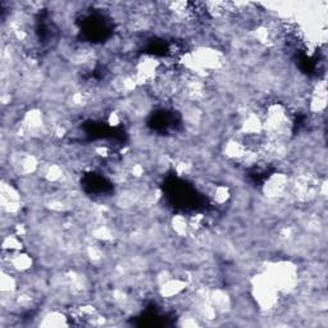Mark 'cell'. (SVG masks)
I'll use <instances>...</instances> for the list:
<instances>
[{"label": "cell", "instance_id": "1", "mask_svg": "<svg viewBox=\"0 0 328 328\" xmlns=\"http://www.w3.org/2000/svg\"><path fill=\"white\" fill-rule=\"evenodd\" d=\"M289 185V178L283 173H274L268 178L264 185V194L268 198H277L285 192Z\"/></svg>", "mask_w": 328, "mask_h": 328}, {"label": "cell", "instance_id": "2", "mask_svg": "<svg viewBox=\"0 0 328 328\" xmlns=\"http://www.w3.org/2000/svg\"><path fill=\"white\" fill-rule=\"evenodd\" d=\"M186 290V282L179 278H168L161 286V295L163 298H177Z\"/></svg>", "mask_w": 328, "mask_h": 328}, {"label": "cell", "instance_id": "3", "mask_svg": "<svg viewBox=\"0 0 328 328\" xmlns=\"http://www.w3.org/2000/svg\"><path fill=\"white\" fill-rule=\"evenodd\" d=\"M9 263L15 270L24 272V270H28L32 267V258L27 254H21L18 251H14L12 258H9Z\"/></svg>", "mask_w": 328, "mask_h": 328}, {"label": "cell", "instance_id": "4", "mask_svg": "<svg viewBox=\"0 0 328 328\" xmlns=\"http://www.w3.org/2000/svg\"><path fill=\"white\" fill-rule=\"evenodd\" d=\"M40 326H44V327H63V326H68V323L64 314L53 310V312H49L48 314L44 316L43 322H40Z\"/></svg>", "mask_w": 328, "mask_h": 328}, {"label": "cell", "instance_id": "5", "mask_svg": "<svg viewBox=\"0 0 328 328\" xmlns=\"http://www.w3.org/2000/svg\"><path fill=\"white\" fill-rule=\"evenodd\" d=\"M172 228L173 231L176 232L178 236H183V235L187 234V231L190 230L188 227V221L183 216H174L172 218Z\"/></svg>", "mask_w": 328, "mask_h": 328}, {"label": "cell", "instance_id": "6", "mask_svg": "<svg viewBox=\"0 0 328 328\" xmlns=\"http://www.w3.org/2000/svg\"><path fill=\"white\" fill-rule=\"evenodd\" d=\"M3 249L8 250L9 252L19 251L22 249V241L19 240L17 235H9L4 239Z\"/></svg>", "mask_w": 328, "mask_h": 328}, {"label": "cell", "instance_id": "7", "mask_svg": "<svg viewBox=\"0 0 328 328\" xmlns=\"http://www.w3.org/2000/svg\"><path fill=\"white\" fill-rule=\"evenodd\" d=\"M0 285H1V292H3V294H12V292H14L17 282H15L14 277H12L10 274L3 272Z\"/></svg>", "mask_w": 328, "mask_h": 328}, {"label": "cell", "instance_id": "8", "mask_svg": "<svg viewBox=\"0 0 328 328\" xmlns=\"http://www.w3.org/2000/svg\"><path fill=\"white\" fill-rule=\"evenodd\" d=\"M230 196H231L230 190L226 186H217L213 191V199L217 204H225L230 199Z\"/></svg>", "mask_w": 328, "mask_h": 328}]
</instances>
